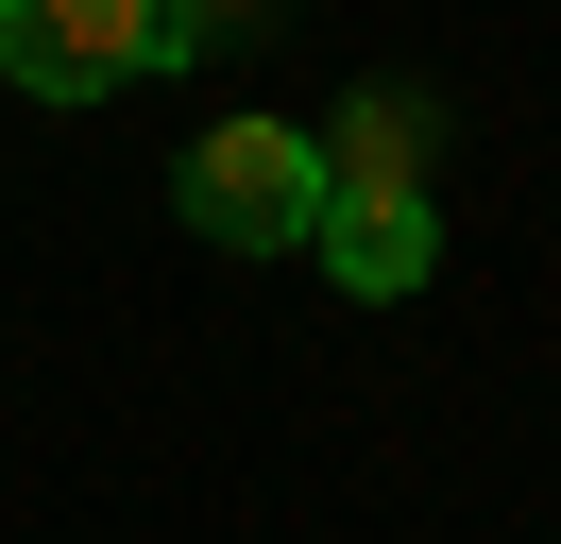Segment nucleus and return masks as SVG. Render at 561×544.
Segmentation results:
<instances>
[{"instance_id": "nucleus-4", "label": "nucleus", "mask_w": 561, "mask_h": 544, "mask_svg": "<svg viewBox=\"0 0 561 544\" xmlns=\"http://www.w3.org/2000/svg\"><path fill=\"white\" fill-rule=\"evenodd\" d=\"M425 136H443L425 86H357L341 120H323V188H425Z\"/></svg>"}, {"instance_id": "nucleus-2", "label": "nucleus", "mask_w": 561, "mask_h": 544, "mask_svg": "<svg viewBox=\"0 0 561 544\" xmlns=\"http://www.w3.org/2000/svg\"><path fill=\"white\" fill-rule=\"evenodd\" d=\"M137 34H153V0H0V86L103 102V86H137Z\"/></svg>"}, {"instance_id": "nucleus-3", "label": "nucleus", "mask_w": 561, "mask_h": 544, "mask_svg": "<svg viewBox=\"0 0 561 544\" xmlns=\"http://www.w3.org/2000/svg\"><path fill=\"white\" fill-rule=\"evenodd\" d=\"M307 256L341 272L357 306H409L425 272H443V204H425V188H323V222H307Z\"/></svg>"}, {"instance_id": "nucleus-5", "label": "nucleus", "mask_w": 561, "mask_h": 544, "mask_svg": "<svg viewBox=\"0 0 561 544\" xmlns=\"http://www.w3.org/2000/svg\"><path fill=\"white\" fill-rule=\"evenodd\" d=\"M239 18H273V0H153V34H137V68H205Z\"/></svg>"}, {"instance_id": "nucleus-1", "label": "nucleus", "mask_w": 561, "mask_h": 544, "mask_svg": "<svg viewBox=\"0 0 561 544\" xmlns=\"http://www.w3.org/2000/svg\"><path fill=\"white\" fill-rule=\"evenodd\" d=\"M171 204H187V238H221V256H307V222H323V136L307 120H205L171 154Z\"/></svg>"}]
</instances>
